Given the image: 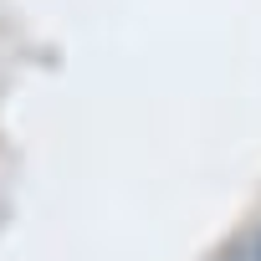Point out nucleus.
Wrapping results in <instances>:
<instances>
[{
    "label": "nucleus",
    "instance_id": "obj_1",
    "mask_svg": "<svg viewBox=\"0 0 261 261\" xmlns=\"http://www.w3.org/2000/svg\"><path fill=\"white\" fill-rule=\"evenodd\" d=\"M210 261H261V215H251V220H246Z\"/></svg>",
    "mask_w": 261,
    "mask_h": 261
}]
</instances>
